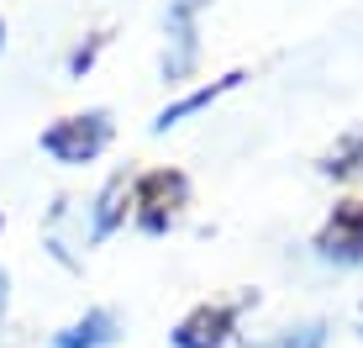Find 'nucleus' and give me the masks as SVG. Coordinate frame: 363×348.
Here are the masks:
<instances>
[{
    "label": "nucleus",
    "mask_w": 363,
    "mask_h": 348,
    "mask_svg": "<svg viewBox=\"0 0 363 348\" xmlns=\"http://www.w3.org/2000/svg\"><path fill=\"white\" fill-rule=\"evenodd\" d=\"M111 338H116V317H111V312H90L84 322H74L69 332H58L53 348H100Z\"/></svg>",
    "instance_id": "0eeeda50"
},
{
    "label": "nucleus",
    "mask_w": 363,
    "mask_h": 348,
    "mask_svg": "<svg viewBox=\"0 0 363 348\" xmlns=\"http://www.w3.org/2000/svg\"><path fill=\"white\" fill-rule=\"evenodd\" d=\"M327 343V327H321V322H306V327H295L290 338H279L274 348H321Z\"/></svg>",
    "instance_id": "9d476101"
},
{
    "label": "nucleus",
    "mask_w": 363,
    "mask_h": 348,
    "mask_svg": "<svg viewBox=\"0 0 363 348\" xmlns=\"http://www.w3.org/2000/svg\"><path fill=\"white\" fill-rule=\"evenodd\" d=\"M111 143V116L106 111H84V116H64L43 132V153H53L58 164H90L100 148Z\"/></svg>",
    "instance_id": "f257e3e1"
},
{
    "label": "nucleus",
    "mask_w": 363,
    "mask_h": 348,
    "mask_svg": "<svg viewBox=\"0 0 363 348\" xmlns=\"http://www.w3.org/2000/svg\"><path fill=\"white\" fill-rule=\"evenodd\" d=\"M0 43H6V27H0Z\"/></svg>",
    "instance_id": "f8f14e48"
},
{
    "label": "nucleus",
    "mask_w": 363,
    "mask_h": 348,
    "mask_svg": "<svg viewBox=\"0 0 363 348\" xmlns=\"http://www.w3.org/2000/svg\"><path fill=\"white\" fill-rule=\"evenodd\" d=\"M127 201H132L127 180H111L106 195H100V211H95V238H106V232L116 227V217H121V206H127Z\"/></svg>",
    "instance_id": "6e6552de"
},
{
    "label": "nucleus",
    "mask_w": 363,
    "mask_h": 348,
    "mask_svg": "<svg viewBox=\"0 0 363 348\" xmlns=\"http://www.w3.org/2000/svg\"><path fill=\"white\" fill-rule=\"evenodd\" d=\"M211 6V0H169V32H174V53L164 58L169 80H184L195 64V11Z\"/></svg>",
    "instance_id": "20e7f679"
},
{
    "label": "nucleus",
    "mask_w": 363,
    "mask_h": 348,
    "mask_svg": "<svg viewBox=\"0 0 363 348\" xmlns=\"http://www.w3.org/2000/svg\"><path fill=\"white\" fill-rule=\"evenodd\" d=\"M232 332V306H195L174 327V348H221Z\"/></svg>",
    "instance_id": "39448f33"
},
{
    "label": "nucleus",
    "mask_w": 363,
    "mask_h": 348,
    "mask_svg": "<svg viewBox=\"0 0 363 348\" xmlns=\"http://www.w3.org/2000/svg\"><path fill=\"white\" fill-rule=\"evenodd\" d=\"M321 259H337V264H358L363 259V201H342L332 211V222L321 227Z\"/></svg>",
    "instance_id": "7ed1b4c3"
},
{
    "label": "nucleus",
    "mask_w": 363,
    "mask_h": 348,
    "mask_svg": "<svg viewBox=\"0 0 363 348\" xmlns=\"http://www.w3.org/2000/svg\"><path fill=\"white\" fill-rule=\"evenodd\" d=\"M237 80H242V74H221L216 85H200V90H190V95H179V101H174V106H164V111H158V116H153V132H169L174 121H184V116H190V111H200V106H211V101H216V95H227V90H232Z\"/></svg>",
    "instance_id": "423d86ee"
},
{
    "label": "nucleus",
    "mask_w": 363,
    "mask_h": 348,
    "mask_svg": "<svg viewBox=\"0 0 363 348\" xmlns=\"http://www.w3.org/2000/svg\"><path fill=\"white\" fill-rule=\"evenodd\" d=\"M137 206H143V227L147 232H164L174 217H179V206H184V195H190V185H184V174H169V169H158V174H147L143 185H137Z\"/></svg>",
    "instance_id": "f03ea898"
},
{
    "label": "nucleus",
    "mask_w": 363,
    "mask_h": 348,
    "mask_svg": "<svg viewBox=\"0 0 363 348\" xmlns=\"http://www.w3.org/2000/svg\"><path fill=\"white\" fill-rule=\"evenodd\" d=\"M321 169H327V174H353V169H363V132H353L342 148H332V158Z\"/></svg>",
    "instance_id": "1a4fd4ad"
},
{
    "label": "nucleus",
    "mask_w": 363,
    "mask_h": 348,
    "mask_svg": "<svg viewBox=\"0 0 363 348\" xmlns=\"http://www.w3.org/2000/svg\"><path fill=\"white\" fill-rule=\"evenodd\" d=\"M0 301H6V275H0Z\"/></svg>",
    "instance_id": "9b49d317"
}]
</instances>
